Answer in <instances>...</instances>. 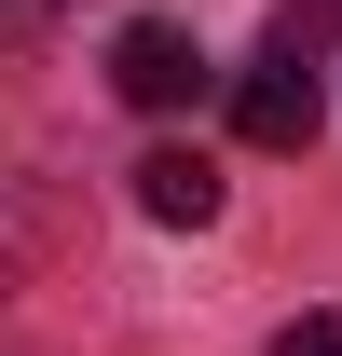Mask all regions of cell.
<instances>
[{"label":"cell","instance_id":"4","mask_svg":"<svg viewBox=\"0 0 342 356\" xmlns=\"http://www.w3.org/2000/svg\"><path fill=\"white\" fill-rule=\"evenodd\" d=\"M342 42V0H288V14H274V55H329Z\"/></svg>","mask_w":342,"mask_h":356},{"label":"cell","instance_id":"6","mask_svg":"<svg viewBox=\"0 0 342 356\" xmlns=\"http://www.w3.org/2000/svg\"><path fill=\"white\" fill-rule=\"evenodd\" d=\"M274 356H342V315H288V329H274Z\"/></svg>","mask_w":342,"mask_h":356},{"label":"cell","instance_id":"7","mask_svg":"<svg viewBox=\"0 0 342 356\" xmlns=\"http://www.w3.org/2000/svg\"><path fill=\"white\" fill-rule=\"evenodd\" d=\"M69 0H0V42H28V28H55Z\"/></svg>","mask_w":342,"mask_h":356},{"label":"cell","instance_id":"1","mask_svg":"<svg viewBox=\"0 0 342 356\" xmlns=\"http://www.w3.org/2000/svg\"><path fill=\"white\" fill-rule=\"evenodd\" d=\"M110 83H124L137 110H192V96H206V55H192V28H165V14H137L124 42H110Z\"/></svg>","mask_w":342,"mask_h":356},{"label":"cell","instance_id":"3","mask_svg":"<svg viewBox=\"0 0 342 356\" xmlns=\"http://www.w3.org/2000/svg\"><path fill=\"white\" fill-rule=\"evenodd\" d=\"M137 206H151L165 233H206L219 220V165L206 151H151V165H137Z\"/></svg>","mask_w":342,"mask_h":356},{"label":"cell","instance_id":"5","mask_svg":"<svg viewBox=\"0 0 342 356\" xmlns=\"http://www.w3.org/2000/svg\"><path fill=\"white\" fill-rule=\"evenodd\" d=\"M28 247H42V220H28V192H14V178H0V288H14V274H28Z\"/></svg>","mask_w":342,"mask_h":356},{"label":"cell","instance_id":"2","mask_svg":"<svg viewBox=\"0 0 342 356\" xmlns=\"http://www.w3.org/2000/svg\"><path fill=\"white\" fill-rule=\"evenodd\" d=\"M233 137H247V151H301V137H315V69H301V55H260L247 83H233Z\"/></svg>","mask_w":342,"mask_h":356}]
</instances>
